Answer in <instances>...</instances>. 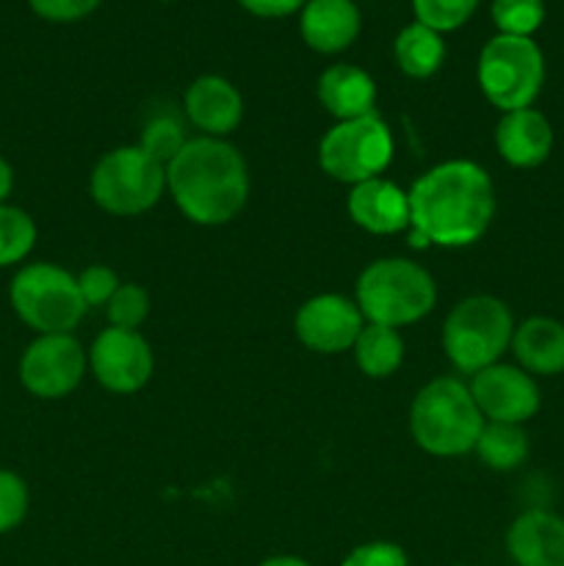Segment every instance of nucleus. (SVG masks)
I'll use <instances>...</instances> for the list:
<instances>
[{"label": "nucleus", "instance_id": "f257e3e1", "mask_svg": "<svg viewBox=\"0 0 564 566\" xmlns=\"http://www.w3.org/2000/svg\"><path fill=\"white\" fill-rule=\"evenodd\" d=\"M409 243L418 249L470 247L495 219V186L473 160H446L407 191Z\"/></svg>", "mask_w": 564, "mask_h": 566}, {"label": "nucleus", "instance_id": "f03ea898", "mask_svg": "<svg viewBox=\"0 0 564 566\" xmlns=\"http://www.w3.org/2000/svg\"><path fill=\"white\" fill-rule=\"evenodd\" d=\"M166 191L188 221L221 227L236 219L249 199L247 160L224 138H188L166 164Z\"/></svg>", "mask_w": 564, "mask_h": 566}, {"label": "nucleus", "instance_id": "7ed1b4c3", "mask_svg": "<svg viewBox=\"0 0 564 566\" xmlns=\"http://www.w3.org/2000/svg\"><path fill=\"white\" fill-rule=\"evenodd\" d=\"M484 415L476 407L470 387L457 376H437L424 385L409 407V434L431 457H462L476 448Z\"/></svg>", "mask_w": 564, "mask_h": 566}, {"label": "nucleus", "instance_id": "20e7f679", "mask_svg": "<svg viewBox=\"0 0 564 566\" xmlns=\"http://www.w3.org/2000/svg\"><path fill=\"white\" fill-rule=\"evenodd\" d=\"M354 302L368 324L407 326L426 318L437 304V282L407 258H382L357 276Z\"/></svg>", "mask_w": 564, "mask_h": 566}, {"label": "nucleus", "instance_id": "39448f33", "mask_svg": "<svg viewBox=\"0 0 564 566\" xmlns=\"http://www.w3.org/2000/svg\"><path fill=\"white\" fill-rule=\"evenodd\" d=\"M514 318L506 302L495 296H468L453 304L442 324V352L459 374H479L501 363L512 346Z\"/></svg>", "mask_w": 564, "mask_h": 566}, {"label": "nucleus", "instance_id": "423d86ee", "mask_svg": "<svg viewBox=\"0 0 564 566\" xmlns=\"http://www.w3.org/2000/svg\"><path fill=\"white\" fill-rule=\"evenodd\" d=\"M17 318L36 335H72L86 315L77 276L55 263L22 265L9 287Z\"/></svg>", "mask_w": 564, "mask_h": 566}, {"label": "nucleus", "instance_id": "0eeeda50", "mask_svg": "<svg viewBox=\"0 0 564 566\" xmlns=\"http://www.w3.org/2000/svg\"><path fill=\"white\" fill-rule=\"evenodd\" d=\"M94 205L111 216H142L166 193V166L138 144L105 153L88 180Z\"/></svg>", "mask_w": 564, "mask_h": 566}, {"label": "nucleus", "instance_id": "6e6552de", "mask_svg": "<svg viewBox=\"0 0 564 566\" xmlns=\"http://www.w3.org/2000/svg\"><path fill=\"white\" fill-rule=\"evenodd\" d=\"M545 83V55L531 36L498 33L479 55V86L501 114L531 108Z\"/></svg>", "mask_w": 564, "mask_h": 566}, {"label": "nucleus", "instance_id": "1a4fd4ad", "mask_svg": "<svg viewBox=\"0 0 564 566\" xmlns=\"http://www.w3.org/2000/svg\"><path fill=\"white\" fill-rule=\"evenodd\" d=\"M393 160V133L379 114L337 122L318 142V166L346 186L379 177Z\"/></svg>", "mask_w": 564, "mask_h": 566}, {"label": "nucleus", "instance_id": "9d476101", "mask_svg": "<svg viewBox=\"0 0 564 566\" xmlns=\"http://www.w3.org/2000/svg\"><path fill=\"white\" fill-rule=\"evenodd\" d=\"M88 368L75 335H39L20 357V381L31 396L55 401L77 390Z\"/></svg>", "mask_w": 564, "mask_h": 566}, {"label": "nucleus", "instance_id": "9b49d317", "mask_svg": "<svg viewBox=\"0 0 564 566\" xmlns=\"http://www.w3.org/2000/svg\"><path fill=\"white\" fill-rule=\"evenodd\" d=\"M88 368L100 387L116 396H133L153 379L155 357L142 332L108 326L88 348Z\"/></svg>", "mask_w": 564, "mask_h": 566}, {"label": "nucleus", "instance_id": "f8f14e48", "mask_svg": "<svg viewBox=\"0 0 564 566\" xmlns=\"http://www.w3.org/2000/svg\"><path fill=\"white\" fill-rule=\"evenodd\" d=\"M476 407L490 423H529L540 412V387L520 365L495 363L468 381Z\"/></svg>", "mask_w": 564, "mask_h": 566}, {"label": "nucleus", "instance_id": "ddd939ff", "mask_svg": "<svg viewBox=\"0 0 564 566\" xmlns=\"http://www.w3.org/2000/svg\"><path fill=\"white\" fill-rule=\"evenodd\" d=\"M368 321L354 298L341 293H321L307 298L293 315V332L299 343L315 354H343L354 348L359 332Z\"/></svg>", "mask_w": 564, "mask_h": 566}, {"label": "nucleus", "instance_id": "4468645a", "mask_svg": "<svg viewBox=\"0 0 564 566\" xmlns=\"http://www.w3.org/2000/svg\"><path fill=\"white\" fill-rule=\"evenodd\" d=\"M182 114L208 138H224L241 125L243 97L227 77L202 75L182 94Z\"/></svg>", "mask_w": 564, "mask_h": 566}, {"label": "nucleus", "instance_id": "2eb2a0df", "mask_svg": "<svg viewBox=\"0 0 564 566\" xmlns=\"http://www.w3.org/2000/svg\"><path fill=\"white\" fill-rule=\"evenodd\" d=\"M346 208L354 224L370 235H393V232L409 230L407 191H401L387 177H370L352 186Z\"/></svg>", "mask_w": 564, "mask_h": 566}, {"label": "nucleus", "instance_id": "dca6fc26", "mask_svg": "<svg viewBox=\"0 0 564 566\" xmlns=\"http://www.w3.org/2000/svg\"><path fill=\"white\" fill-rule=\"evenodd\" d=\"M506 553L518 566H564V517L529 509L506 531Z\"/></svg>", "mask_w": 564, "mask_h": 566}, {"label": "nucleus", "instance_id": "f3484780", "mask_svg": "<svg viewBox=\"0 0 564 566\" xmlns=\"http://www.w3.org/2000/svg\"><path fill=\"white\" fill-rule=\"evenodd\" d=\"M495 149L514 169H534L553 149L551 122L536 108L509 111L495 125Z\"/></svg>", "mask_w": 564, "mask_h": 566}, {"label": "nucleus", "instance_id": "a211bd4d", "mask_svg": "<svg viewBox=\"0 0 564 566\" xmlns=\"http://www.w3.org/2000/svg\"><path fill=\"white\" fill-rule=\"evenodd\" d=\"M363 17L354 0H307L299 17L304 44L315 53H341L357 39Z\"/></svg>", "mask_w": 564, "mask_h": 566}, {"label": "nucleus", "instance_id": "6ab92c4d", "mask_svg": "<svg viewBox=\"0 0 564 566\" xmlns=\"http://www.w3.org/2000/svg\"><path fill=\"white\" fill-rule=\"evenodd\" d=\"M321 108L337 122L359 119L374 114L376 83L363 66L357 64H332L326 66L315 83Z\"/></svg>", "mask_w": 564, "mask_h": 566}, {"label": "nucleus", "instance_id": "aec40b11", "mask_svg": "<svg viewBox=\"0 0 564 566\" xmlns=\"http://www.w3.org/2000/svg\"><path fill=\"white\" fill-rule=\"evenodd\" d=\"M512 354L531 376L564 374V324L547 315H531L514 326Z\"/></svg>", "mask_w": 564, "mask_h": 566}, {"label": "nucleus", "instance_id": "412c9836", "mask_svg": "<svg viewBox=\"0 0 564 566\" xmlns=\"http://www.w3.org/2000/svg\"><path fill=\"white\" fill-rule=\"evenodd\" d=\"M393 55L404 75L424 81V77L435 75L446 61V42H442V33L415 20L398 31L396 42H393Z\"/></svg>", "mask_w": 564, "mask_h": 566}, {"label": "nucleus", "instance_id": "4be33fe9", "mask_svg": "<svg viewBox=\"0 0 564 566\" xmlns=\"http://www.w3.org/2000/svg\"><path fill=\"white\" fill-rule=\"evenodd\" d=\"M352 352L354 363L368 379H387L404 363V340L393 326L365 324Z\"/></svg>", "mask_w": 564, "mask_h": 566}, {"label": "nucleus", "instance_id": "5701e85b", "mask_svg": "<svg viewBox=\"0 0 564 566\" xmlns=\"http://www.w3.org/2000/svg\"><path fill=\"white\" fill-rule=\"evenodd\" d=\"M473 451L490 470L509 473L529 457V434L518 423H490L487 420Z\"/></svg>", "mask_w": 564, "mask_h": 566}, {"label": "nucleus", "instance_id": "b1692460", "mask_svg": "<svg viewBox=\"0 0 564 566\" xmlns=\"http://www.w3.org/2000/svg\"><path fill=\"white\" fill-rule=\"evenodd\" d=\"M36 243V224L31 216L14 205H0V269L17 265L31 254Z\"/></svg>", "mask_w": 564, "mask_h": 566}, {"label": "nucleus", "instance_id": "393cba45", "mask_svg": "<svg viewBox=\"0 0 564 566\" xmlns=\"http://www.w3.org/2000/svg\"><path fill=\"white\" fill-rule=\"evenodd\" d=\"M186 127L177 119L175 114H158L144 125L142 138H138V147L147 155H153L158 164H169L182 147H186Z\"/></svg>", "mask_w": 564, "mask_h": 566}, {"label": "nucleus", "instance_id": "a878e982", "mask_svg": "<svg viewBox=\"0 0 564 566\" xmlns=\"http://www.w3.org/2000/svg\"><path fill=\"white\" fill-rule=\"evenodd\" d=\"M545 20V0H492V22L506 36H531Z\"/></svg>", "mask_w": 564, "mask_h": 566}, {"label": "nucleus", "instance_id": "bb28decb", "mask_svg": "<svg viewBox=\"0 0 564 566\" xmlns=\"http://www.w3.org/2000/svg\"><path fill=\"white\" fill-rule=\"evenodd\" d=\"M476 6H479V0H412L415 20L424 22L437 33L462 28L473 17Z\"/></svg>", "mask_w": 564, "mask_h": 566}, {"label": "nucleus", "instance_id": "cd10ccee", "mask_svg": "<svg viewBox=\"0 0 564 566\" xmlns=\"http://www.w3.org/2000/svg\"><path fill=\"white\" fill-rule=\"evenodd\" d=\"M105 307H108L111 326L138 329L149 315V293L142 285H136V282H127V285H119V291L111 296Z\"/></svg>", "mask_w": 564, "mask_h": 566}, {"label": "nucleus", "instance_id": "c85d7f7f", "mask_svg": "<svg viewBox=\"0 0 564 566\" xmlns=\"http://www.w3.org/2000/svg\"><path fill=\"white\" fill-rule=\"evenodd\" d=\"M28 486L11 470H0V534H9L28 514Z\"/></svg>", "mask_w": 564, "mask_h": 566}, {"label": "nucleus", "instance_id": "c756f323", "mask_svg": "<svg viewBox=\"0 0 564 566\" xmlns=\"http://www.w3.org/2000/svg\"><path fill=\"white\" fill-rule=\"evenodd\" d=\"M119 276L108 265H88V269H83V274H77V287H81V296L86 302V307L108 304L111 296L119 291Z\"/></svg>", "mask_w": 564, "mask_h": 566}, {"label": "nucleus", "instance_id": "7c9ffc66", "mask_svg": "<svg viewBox=\"0 0 564 566\" xmlns=\"http://www.w3.org/2000/svg\"><path fill=\"white\" fill-rule=\"evenodd\" d=\"M341 566H409V558L396 542H365L354 547Z\"/></svg>", "mask_w": 564, "mask_h": 566}, {"label": "nucleus", "instance_id": "2f4dec72", "mask_svg": "<svg viewBox=\"0 0 564 566\" xmlns=\"http://www.w3.org/2000/svg\"><path fill=\"white\" fill-rule=\"evenodd\" d=\"M103 0H28L33 14L50 22H75L92 14Z\"/></svg>", "mask_w": 564, "mask_h": 566}, {"label": "nucleus", "instance_id": "473e14b6", "mask_svg": "<svg viewBox=\"0 0 564 566\" xmlns=\"http://www.w3.org/2000/svg\"><path fill=\"white\" fill-rule=\"evenodd\" d=\"M249 14L265 17V20H276V17H288L293 11H302L307 0H238Z\"/></svg>", "mask_w": 564, "mask_h": 566}, {"label": "nucleus", "instance_id": "72a5a7b5", "mask_svg": "<svg viewBox=\"0 0 564 566\" xmlns=\"http://www.w3.org/2000/svg\"><path fill=\"white\" fill-rule=\"evenodd\" d=\"M11 188H14V169L6 158H0V205H6Z\"/></svg>", "mask_w": 564, "mask_h": 566}, {"label": "nucleus", "instance_id": "f704fd0d", "mask_svg": "<svg viewBox=\"0 0 564 566\" xmlns=\"http://www.w3.org/2000/svg\"><path fill=\"white\" fill-rule=\"evenodd\" d=\"M260 566H313L299 556H269Z\"/></svg>", "mask_w": 564, "mask_h": 566}]
</instances>
